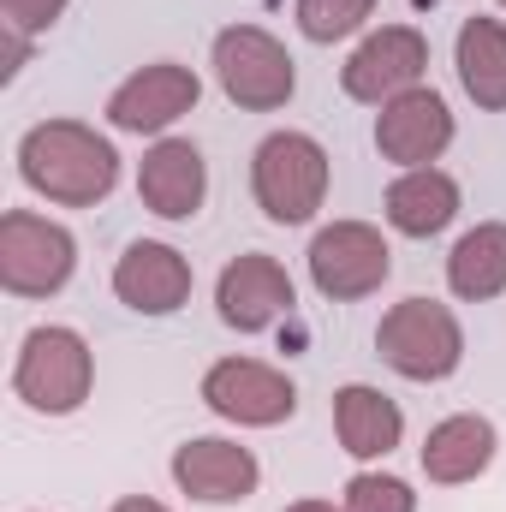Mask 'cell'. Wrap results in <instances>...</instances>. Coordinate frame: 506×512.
Listing matches in <instances>:
<instances>
[{
  "mask_svg": "<svg viewBox=\"0 0 506 512\" xmlns=\"http://www.w3.org/2000/svg\"><path fill=\"white\" fill-rule=\"evenodd\" d=\"M18 173L36 197L60 209H90L120 185V155L84 120H42L18 137Z\"/></svg>",
  "mask_w": 506,
  "mask_h": 512,
  "instance_id": "obj_1",
  "label": "cell"
},
{
  "mask_svg": "<svg viewBox=\"0 0 506 512\" xmlns=\"http://www.w3.org/2000/svg\"><path fill=\"white\" fill-rule=\"evenodd\" d=\"M256 209L274 227H304L328 197V149L310 131H274L251 155Z\"/></svg>",
  "mask_w": 506,
  "mask_h": 512,
  "instance_id": "obj_2",
  "label": "cell"
},
{
  "mask_svg": "<svg viewBox=\"0 0 506 512\" xmlns=\"http://www.w3.org/2000/svg\"><path fill=\"white\" fill-rule=\"evenodd\" d=\"M96 387V358L84 346L78 328H30L24 346H18V370H12V393L42 411V417H72Z\"/></svg>",
  "mask_w": 506,
  "mask_h": 512,
  "instance_id": "obj_3",
  "label": "cell"
},
{
  "mask_svg": "<svg viewBox=\"0 0 506 512\" xmlns=\"http://www.w3.org/2000/svg\"><path fill=\"white\" fill-rule=\"evenodd\" d=\"M376 352L387 370H399L405 382H447L465 364V328L447 304L435 298H405L381 316Z\"/></svg>",
  "mask_w": 506,
  "mask_h": 512,
  "instance_id": "obj_4",
  "label": "cell"
},
{
  "mask_svg": "<svg viewBox=\"0 0 506 512\" xmlns=\"http://www.w3.org/2000/svg\"><path fill=\"white\" fill-rule=\"evenodd\" d=\"M78 268V239L30 209L0 215V286L12 298H54Z\"/></svg>",
  "mask_w": 506,
  "mask_h": 512,
  "instance_id": "obj_5",
  "label": "cell"
},
{
  "mask_svg": "<svg viewBox=\"0 0 506 512\" xmlns=\"http://www.w3.org/2000/svg\"><path fill=\"white\" fill-rule=\"evenodd\" d=\"M215 78H221L227 102H239V108H251V114L286 108L292 90H298L292 54H286L268 30H256V24H227V30L215 36Z\"/></svg>",
  "mask_w": 506,
  "mask_h": 512,
  "instance_id": "obj_6",
  "label": "cell"
},
{
  "mask_svg": "<svg viewBox=\"0 0 506 512\" xmlns=\"http://www.w3.org/2000/svg\"><path fill=\"white\" fill-rule=\"evenodd\" d=\"M387 274H393V251H387V239L370 221H334V227H322L310 239V280L334 304L381 292Z\"/></svg>",
  "mask_w": 506,
  "mask_h": 512,
  "instance_id": "obj_7",
  "label": "cell"
},
{
  "mask_svg": "<svg viewBox=\"0 0 506 512\" xmlns=\"http://www.w3.org/2000/svg\"><path fill=\"white\" fill-rule=\"evenodd\" d=\"M429 72V42L417 24H381L376 36H364L352 48V60L340 66V90L352 102H370V108H387L393 96L417 90Z\"/></svg>",
  "mask_w": 506,
  "mask_h": 512,
  "instance_id": "obj_8",
  "label": "cell"
},
{
  "mask_svg": "<svg viewBox=\"0 0 506 512\" xmlns=\"http://www.w3.org/2000/svg\"><path fill=\"white\" fill-rule=\"evenodd\" d=\"M203 405L227 423H245V429H274L298 411V387L292 376H280L274 364H256V358H221L209 376H203Z\"/></svg>",
  "mask_w": 506,
  "mask_h": 512,
  "instance_id": "obj_9",
  "label": "cell"
},
{
  "mask_svg": "<svg viewBox=\"0 0 506 512\" xmlns=\"http://www.w3.org/2000/svg\"><path fill=\"white\" fill-rule=\"evenodd\" d=\"M197 96H203V84H197L191 66H179V60H155V66L131 72L126 84L108 96V126L114 131H137V137H143V131L161 137L173 120H185V114L197 108Z\"/></svg>",
  "mask_w": 506,
  "mask_h": 512,
  "instance_id": "obj_10",
  "label": "cell"
},
{
  "mask_svg": "<svg viewBox=\"0 0 506 512\" xmlns=\"http://www.w3.org/2000/svg\"><path fill=\"white\" fill-rule=\"evenodd\" d=\"M215 310H221L227 328L262 334V328H274V322L292 310V274L262 251L233 256V262L221 268V280H215Z\"/></svg>",
  "mask_w": 506,
  "mask_h": 512,
  "instance_id": "obj_11",
  "label": "cell"
},
{
  "mask_svg": "<svg viewBox=\"0 0 506 512\" xmlns=\"http://www.w3.org/2000/svg\"><path fill=\"white\" fill-rule=\"evenodd\" d=\"M447 143H453V108L423 84L393 96L376 114V149L393 167H429V161H441Z\"/></svg>",
  "mask_w": 506,
  "mask_h": 512,
  "instance_id": "obj_12",
  "label": "cell"
},
{
  "mask_svg": "<svg viewBox=\"0 0 506 512\" xmlns=\"http://www.w3.org/2000/svg\"><path fill=\"white\" fill-rule=\"evenodd\" d=\"M137 197L161 221H191L209 197V161L191 137H161L137 167Z\"/></svg>",
  "mask_w": 506,
  "mask_h": 512,
  "instance_id": "obj_13",
  "label": "cell"
},
{
  "mask_svg": "<svg viewBox=\"0 0 506 512\" xmlns=\"http://www.w3.org/2000/svg\"><path fill=\"white\" fill-rule=\"evenodd\" d=\"M173 483L191 495V501H209V507H233V501H251L262 471H256V453L239 441H221V435H197L173 453Z\"/></svg>",
  "mask_w": 506,
  "mask_h": 512,
  "instance_id": "obj_14",
  "label": "cell"
},
{
  "mask_svg": "<svg viewBox=\"0 0 506 512\" xmlns=\"http://www.w3.org/2000/svg\"><path fill=\"white\" fill-rule=\"evenodd\" d=\"M114 292L137 316H173L191 298V262L161 239H137L114 262Z\"/></svg>",
  "mask_w": 506,
  "mask_h": 512,
  "instance_id": "obj_15",
  "label": "cell"
},
{
  "mask_svg": "<svg viewBox=\"0 0 506 512\" xmlns=\"http://www.w3.org/2000/svg\"><path fill=\"white\" fill-rule=\"evenodd\" d=\"M489 465H495V423L477 417V411L441 417V423L423 435V477L441 483V489L477 483Z\"/></svg>",
  "mask_w": 506,
  "mask_h": 512,
  "instance_id": "obj_16",
  "label": "cell"
},
{
  "mask_svg": "<svg viewBox=\"0 0 506 512\" xmlns=\"http://www.w3.org/2000/svg\"><path fill=\"white\" fill-rule=\"evenodd\" d=\"M459 221V179L441 167H405L387 185V227L405 239H435Z\"/></svg>",
  "mask_w": 506,
  "mask_h": 512,
  "instance_id": "obj_17",
  "label": "cell"
},
{
  "mask_svg": "<svg viewBox=\"0 0 506 512\" xmlns=\"http://www.w3.org/2000/svg\"><path fill=\"white\" fill-rule=\"evenodd\" d=\"M334 435H340V447L352 459H387L399 447V435H405V411L381 387L352 382L334 393Z\"/></svg>",
  "mask_w": 506,
  "mask_h": 512,
  "instance_id": "obj_18",
  "label": "cell"
},
{
  "mask_svg": "<svg viewBox=\"0 0 506 512\" xmlns=\"http://www.w3.org/2000/svg\"><path fill=\"white\" fill-rule=\"evenodd\" d=\"M453 60H459L465 96H471L477 108H489V114H506V24L501 18H483V12L465 18Z\"/></svg>",
  "mask_w": 506,
  "mask_h": 512,
  "instance_id": "obj_19",
  "label": "cell"
},
{
  "mask_svg": "<svg viewBox=\"0 0 506 512\" xmlns=\"http://www.w3.org/2000/svg\"><path fill=\"white\" fill-rule=\"evenodd\" d=\"M447 286L465 304L501 298L506 292V221H483V227H471L453 245V256H447Z\"/></svg>",
  "mask_w": 506,
  "mask_h": 512,
  "instance_id": "obj_20",
  "label": "cell"
},
{
  "mask_svg": "<svg viewBox=\"0 0 506 512\" xmlns=\"http://www.w3.org/2000/svg\"><path fill=\"white\" fill-rule=\"evenodd\" d=\"M376 12V0H298V30L310 42H346L352 30H364Z\"/></svg>",
  "mask_w": 506,
  "mask_h": 512,
  "instance_id": "obj_21",
  "label": "cell"
},
{
  "mask_svg": "<svg viewBox=\"0 0 506 512\" xmlns=\"http://www.w3.org/2000/svg\"><path fill=\"white\" fill-rule=\"evenodd\" d=\"M346 512H417V495L387 471H358L346 483Z\"/></svg>",
  "mask_w": 506,
  "mask_h": 512,
  "instance_id": "obj_22",
  "label": "cell"
},
{
  "mask_svg": "<svg viewBox=\"0 0 506 512\" xmlns=\"http://www.w3.org/2000/svg\"><path fill=\"white\" fill-rule=\"evenodd\" d=\"M72 0H0V12H6V24H18L24 36H36V30H48V24H60V12H66Z\"/></svg>",
  "mask_w": 506,
  "mask_h": 512,
  "instance_id": "obj_23",
  "label": "cell"
},
{
  "mask_svg": "<svg viewBox=\"0 0 506 512\" xmlns=\"http://www.w3.org/2000/svg\"><path fill=\"white\" fill-rule=\"evenodd\" d=\"M0 78H18L24 72V60H30V36L18 30V24H0Z\"/></svg>",
  "mask_w": 506,
  "mask_h": 512,
  "instance_id": "obj_24",
  "label": "cell"
},
{
  "mask_svg": "<svg viewBox=\"0 0 506 512\" xmlns=\"http://www.w3.org/2000/svg\"><path fill=\"white\" fill-rule=\"evenodd\" d=\"M108 512H167L161 501H149V495H126V501H114Z\"/></svg>",
  "mask_w": 506,
  "mask_h": 512,
  "instance_id": "obj_25",
  "label": "cell"
},
{
  "mask_svg": "<svg viewBox=\"0 0 506 512\" xmlns=\"http://www.w3.org/2000/svg\"><path fill=\"white\" fill-rule=\"evenodd\" d=\"M286 512H346V507H328V501H298V507H286Z\"/></svg>",
  "mask_w": 506,
  "mask_h": 512,
  "instance_id": "obj_26",
  "label": "cell"
},
{
  "mask_svg": "<svg viewBox=\"0 0 506 512\" xmlns=\"http://www.w3.org/2000/svg\"><path fill=\"white\" fill-rule=\"evenodd\" d=\"M501 6H506V0H501Z\"/></svg>",
  "mask_w": 506,
  "mask_h": 512,
  "instance_id": "obj_27",
  "label": "cell"
}]
</instances>
